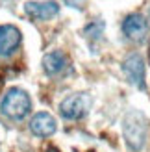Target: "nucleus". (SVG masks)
I'll use <instances>...</instances> for the list:
<instances>
[{
	"instance_id": "8",
	"label": "nucleus",
	"mask_w": 150,
	"mask_h": 152,
	"mask_svg": "<svg viewBox=\"0 0 150 152\" xmlns=\"http://www.w3.org/2000/svg\"><path fill=\"white\" fill-rule=\"evenodd\" d=\"M30 128L39 137H48L56 132V119L50 113H37L30 123Z\"/></svg>"
},
{
	"instance_id": "6",
	"label": "nucleus",
	"mask_w": 150,
	"mask_h": 152,
	"mask_svg": "<svg viewBox=\"0 0 150 152\" xmlns=\"http://www.w3.org/2000/svg\"><path fill=\"white\" fill-rule=\"evenodd\" d=\"M20 45V32L11 24L0 26V56H9Z\"/></svg>"
},
{
	"instance_id": "11",
	"label": "nucleus",
	"mask_w": 150,
	"mask_h": 152,
	"mask_svg": "<svg viewBox=\"0 0 150 152\" xmlns=\"http://www.w3.org/2000/svg\"><path fill=\"white\" fill-rule=\"evenodd\" d=\"M47 152H59L58 148H54V147H50V148H47Z\"/></svg>"
},
{
	"instance_id": "4",
	"label": "nucleus",
	"mask_w": 150,
	"mask_h": 152,
	"mask_svg": "<svg viewBox=\"0 0 150 152\" xmlns=\"http://www.w3.org/2000/svg\"><path fill=\"white\" fill-rule=\"evenodd\" d=\"M122 71L135 87L143 89L145 87V63H143V58L139 54H132L124 59L122 63Z\"/></svg>"
},
{
	"instance_id": "10",
	"label": "nucleus",
	"mask_w": 150,
	"mask_h": 152,
	"mask_svg": "<svg viewBox=\"0 0 150 152\" xmlns=\"http://www.w3.org/2000/svg\"><path fill=\"white\" fill-rule=\"evenodd\" d=\"M69 6H72V7H82L84 6V0H65Z\"/></svg>"
},
{
	"instance_id": "1",
	"label": "nucleus",
	"mask_w": 150,
	"mask_h": 152,
	"mask_svg": "<svg viewBox=\"0 0 150 152\" xmlns=\"http://www.w3.org/2000/svg\"><path fill=\"white\" fill-rule=\"evenodd\" d=\"M124 139L132 150H141L146 139V119L141 111H128L122 123Z\"/></svg>"
},
{
	"instance_id": "12",
	"label": "nucleus",
	"mask_w": 150,
	"mask_h": 152,
	"mask_svg": "<svg viewBox=\"0 0 150 152\" xmlns=\"http://www.w3.org/2000/svg\"><path fill=\"white\" fill-rule=\"evenodd\" d=\"M148 56H150V52H148Z\"/></svg>"
},
{
	"instance_id": "3",
	"label": "nucleus",
	"mask_w": 150,
	"mask_h": 152,
	"mask_svg": "<svg viewBox=\"0 0 150 152\" xmlns=\"http://www.w3.org/2000/svg\"><path fill=\"white\" fill-rule=\"evenodd\" d=\"M91 108V96L87 93H76V95H71L67 96L65 100L59 106V111L65 119H71V121H76L82 119L89 111Z\"/></svg>"
},
{
	"instance_id": "7",
	"label": "nucleus",
	"mask_w": 150,
	"mask_h": 152,
	"mask_svg": "<svg viewBox=\"0 0 150 152\" xmlns=\"http://www.w3.org/2000/svg\"><path fill=\"white\" fill-rule=\"evenodd\" d=\"M146 30H148L146 20L143 19V15H139V13L128 15V17L124 19V22H122L124 35L130 37V39H133V41H141V39H143L145 34H146Z\"/></svg>"
},
{
	"instance_id": "2",
	"label": "nucleus",
	"mask_w": 150,
	"mask_h": 152,
	"mask_svg": "<svg viewBox=\"0 0 150 152\" xmlns=\"http://www.w3.org/2000/svg\"><path fill=\"white\" fill-rule=\"evenodd\" d=\"M30 108H32V102H30L28 93L19 87H11L9 91H6L2 102H0V111L6 117L15 119V121L24 119L28 115Z\"/></svg>"
},
{
	"instance_id": "5",
	"label": "nucleus",
	"mask_w": 150,
	"mask_h": 152,
	"mask_svg": "<svg viewBox=\"0 0 150 152\" xmlns=\"http://www.w3.org/2000/svg\"><path fill=\"white\" fill-rule=\"evenodd\" d=\"M24 10L32 19L48 20V19L56 17L59 13V6H58V2H54V0H47V2H26Z\"/></svg>"
},
{
	"instance_id": "9",
	"label": "nucleus",
	"mask_w": 150,
	"mask_h": 152,
	"mask_svg": "<svg viewBox=\"0 0 150 152\" xmlns=\"http://www.w3.org/2000/svg\"><path fill=\"white\" fill-rule=\"evenodd\" d=\"M65 63L67 59L63 56V52H50V54H47L43 58V67L44 71H47V74H58L59 71L65 69Z\"/></svg>"
}]
</instances>
